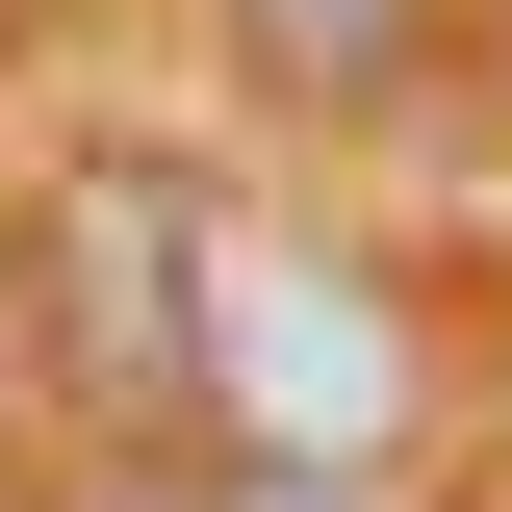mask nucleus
Returning a JSON list of instances; mask_svg holds the SVG:
<instances>
[{
	"instance_id": "4",
	"label": "nucleus",
	"mask_w": 512,
	"mask_h": 512,
	"mask_svg": "<svg viewBox=\"0 0 512 512\" xmlns=\"http://www.w3.org/2000/svg\"><path fill=\"white\" fill-rule=\"evenodd\" d=\"M487 52H512V26H487Z\"/></svg>"
},
{
	"instance_id": "2",
	"label": "nucleus",
	"mask_w": 512,
	"mask_h": 512,
	"mask_svg": "<svg viewBox=\"0 0 512 512\" xmlns=\"http://www.w3.org/2000/svg\"><path fill=\"white\" fill-rule=\"evenodd\" d=\"M205 26H231L256 103H308V128H384L410 77H436V0H205Z\"/></svg>"
},
{
	"instance_id": "1",
	"label": "nucleus",
	"mask_w": 512,
	"mask_h": 512,
	"mask_svg": "<svg viewBox=\"0 0 512 512\" xmlns=\"http://www.w3.org/2000/svg\"><path fill=\"white\" fill-rule=\"evenodd\" d=\"M436 436V308L308 205H205L180 231V461L231 487H384Z\"/></svg>"
},
{
	"instance_id": "3",
	"label": "nucleus",
	"mask_w": 512,
	"mask_h": 512,
	"mask_svg": "<svg viewBox=\"0 0 512 512\" xmlns=\"http://www.w3.org/2000/svg\"><path fill=\"white\" fill-rule=\"evenodd\" d=\"M0 333H26V231H0Z\"/></svg>"
}]
</instances>
